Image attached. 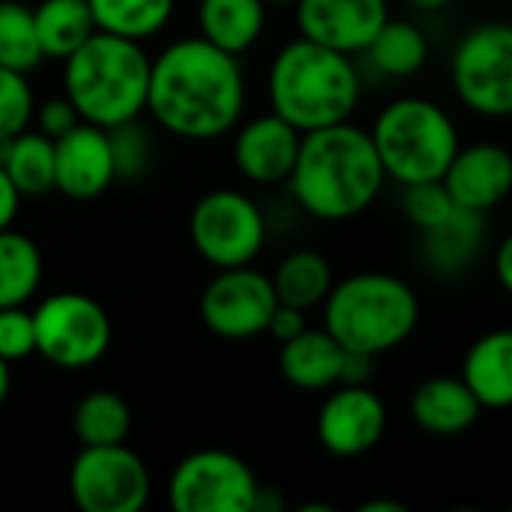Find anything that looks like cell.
<instances>
[{"label":"cell","mask_w":512,"mask_h":512,"mask_svg":"<svg viewBox=\"0 0 512 512\" xmlns=\"http://www.w3.org/2000/svg\"><path fill=\"white\" fill-rule=\"evenodd\" d=\"M246 75L240 57L186 36L150 60L147 114L177 138L213 141L240 126Z\"/></svg>","instance_id":"cell-1"},{"label":"cell","mask_w":512,"mask_h":512,"mask_svg":"<svg viewBox=\"0 0 512 512\" xmlns=\"http://www.w3.org/2000/svg\"><path fill=\"white\" fill-rule=\"evenodd\" d=\"M387 183L369 129L351 120L303 132L297 165L288 177L294 201L321 222L366 213Z\"/></svg>","instance_id":"cell-2"},{"label":"cell","mask_w":512,"mask_h":512,"mask_svg":"<svg viewBox=\"0 0 512 512\" xmlns=\"http://www.w3.org/2000/svg\"><path fill=\"white\" fill-rule=\"evenodd\" d=\"M270 111L300 132L351 120L363 96V78L351 54L306 36L279 48L267 72Z\"/></svg>","instance_id":"cell-3"},{"label":"cell","mask_w":512,"mask_h":512,"mask_svg":"<svg viewBox=\"0 0 512 512\" xmlns=\"http://www.w3.org/2000/svg\"><path fill=\"white\" fill-rule=\"evenodd\" d=\"M150 60L141 42L96 30L63 60V93L84 123L114 129L147 111Z\"/></svg>","instance_id":"cell-4"},{"label":"cell","mask_w":512,"mask_h":512,"mask_svg":"<svg viewBox=\"0 0 512 512\" xmlns=\"http://www.w3.org/2000/svg\"><path fill=\"white\" fill-rule=\"evenodd\" d=\"M417 327L420 297L396 273H354L336 282L324 300V330L345 351L381 357L402 348Z\"/></svg>","instance_id":"cell-5"},{"label":"cell","mask_w":512,"mask_h":512,"mask_svg":"<svg viewBox=\"0 0 512 512\" xmlns=\"http://www.w3.org/2000/svg\"><path fill=\"white\" fill-rule=\"evenodd\" d=\"M387 180L399 186L441 180L462 147L450 111L423 96L387 102L369 129Z\"/></svg>","instance_id":"cell-6"},{"label":"cell","mask_w":512,"mask_h":512,"mask_svg":"<svg viewBox=\"0 0 512 512\" xmlns=\"http://www.w3.org/2000/svg\"><path fill=\"white\" fill-rule=\"evenodd\" d=\"M456 99L492 120L512 117V24L483 21L462 33L450 54Z\"/></svg>","instance_id":"cell-7"},{"label":"cell","mask_w":512,"mask_h":512,"mask_svg":"<svg viewBox=\"0 0 512 512\" xmlns=\"http://www.w3.org/2000/svg\"><path fill=\"white\" fill-rule=\"evenodd\" d=\"M36 354L57 369H90L111 348L108 312L81 291H60L33 309Z\"/></svg>","instance_id":"cell-8"},{"label":"cell","mask_w":512,"mask_h":512,"mask_svg":"<svg viewBox=\"0 0 512 512\" xmlns=\"http://www.w3.org/2000/svg\"><path fill=\"white\" fill-rule=\"evenodd\" d=\"M189 237L195 252L216 270L246 267L267 243V219L246 192L210 189L189 213Z\"/></svg>","instance_id":"cell-9"},{"label":"cell","mask_w":512,"mask_h":512,"mask_svg":"<svg viewBox=\"0 0 512 512\" xmlns=\"http://www.w3.org/2000/svg\"><path fill=\"white\" fill-rule=\"evenodd\" d=\"M150 471L126 444L81 447L69 468V495L84 512H138L150 501Z\"/></svg>","instance_id":"cell-10"},{"label":"cell","mask_w":512,"mask_h":512,"mask_svg":"<svg viewBox=\"0 0 512 512\" xmlns=\"http://www.w3.org/2000/svg\"><path fill=\"white\" fill-rule=\"evenodd\" d=\"M261 483L228 450H195L174 468L168 501L177 512H252Z\"/></svg>","instance_id":"cell-11"},{"label":"cell","mask_w":512,"mask_h":512,"mask_svg":"<svg viewBox=\"0 0 512 512\" xmlns=\"http://www.w3.org/2000/svg\"><path fill=\"white\" fill-rule=\"evenodd\" d=\"M279 306L273 279L252 264L219 270L201 294V321L222 339H255L267 333L270 315Z\"/></svg>","instance_id":"cell-12"},{"label":"cell","mask_w":512,"mask_h":512,"mask_svg":"<svg viewBox=\"0 0 512 512\" xmlns=\"http://www.w3.org/2000/svg\"><path fill=\"white\" fill-rule=\"evenodd\" d=\"M315 432L330 456H366L387 432V405L369 384H336L318 411Z\"/></svg>","instance_id":"cell-13"},{"label":"cell","mask_w":512,"mask_h":512,"mask_svg":"<svg viewBox=\"0 0 512 512\" xmlns=\"http://www.w3.org/2000/svg\"><path fill=\"white\" fill-rule=\"evenodd\" d=\"M300 36L336 48L342 54H363L390 18L387 0H297Z\"/></svg>","instance_id":"cell-14"},{"label":"cell","mask_w":512,"mask_h":512,"mask_svg":"<svg viewBox=\"0 0 512 512\" xmlns=\"http://www.w3.org/2000/svg\"><path fill=\"white\" fill-rule=\"evenodd\" d=\"M441 180L456 207L489 213L512 195V153L498 141L462 144Z\"/></svg>","instance_id":"cell-15"},{"label":"cell","mask_w":512,"mask_h":512,"mask_svg":"<svg viewBox=\"0 0 512 512\" xmlns=\"http://www.w3.org/2000/svg\"><path fill=\"white\" fill-rule=\"evenodd\" d=\"M117 180L108 129L78 123L54 141V189L72 201H93Z\"/></svg>","instance_id":"cell-16"},{"label":"cell","mask_w":512,"mask_h":512,"mask_svg":"<svg viewBox=\"0 0 512 512\" xmlns=\"http://www.w3.org/2000/svg\"><path fill=\"white\" fill-rule=\"evenodd\" d=\"M303 132L291 126L276 111L246 120L234 135V165L237 171L258 186H279L288 183L297 153H300Z\"/></svg>","instance_id":"cell-17"},{"label":"cell","mask_w":512,"mask_h":512,"mask_svg":"<svg viewBox=\"0 0 512 512\" xmlns=\"http://www.w3.org/2000/svg\"><path fill=\"white\" fill-rule=\"evenodd\" d=\"M408 414L417 429L438 438H453L477 426L483 405L462 375H432L414 387Z\"/></svg>","instance_id":"cell-18"},{"label":"cell","mask_w":512,"mask_h":512,"mask_svg":"<svg viewBox=\"0 0 512 512\" xmlns=\"http://www.w3.org/2000/svg\"><path fill=\"white\" fill-rule=\"evenodd\" d=\"M345 357L348 351L324 327L321 330L306 327L300 336L282 342L279 369L291 387L318 393V390H333L336 384H342Z\"/></svg>","instance_id":"cell-19"},{"label":"cell","mask_w":512,"mask_h":512,"mask_svg":"<svg viewBox=\"0 0 512 512\" xmlns=\"http://www.w3.org/2000/svg\"><path fill=\"white\" fill-rule=\"evenodd\" d=\"M462 381L480 399L483 411L512 408V330L483 333L462 360Z\"/></svg>","instance_id":"cell-20"},{"label":"cell","mask_w":512,"mask_h":512,"mask_svg":"<svg viewBox=\"0 0 512 512\" xmlns=\"http://www.w3.org/2000/svg\"><path fill=\"white\" fill-rule=\"evenodd\" d=\"M486 240V213L456 207L450 219L423 231V258L438 276H462Z\"/></svg>","instance_id":"cell-21"},{"label":"cell","mask_w":512,"mask_h":512,"mask_svg":"<svg viewBox=\"0 0 512 512\" xmlns=\"http://www.w3.org/2000/svg\"><path fill=\"white\" fill-rule=\"evenodd\" d=\"M267 27V0H198V36L240 57Z\"/></svg>","instance_id":"cell-22"},{"label":"cell","mask_w":512,"mask_h":512,"mask_svg":"<svg viewBox=\"0 0 512 512\" xmlns=\"http://www.w3.org/2000/svg\"><path fill=\"white\" fill-rule=\"evenodd\" d=\"M432 45L420 24L408 18H387L363 57L384 78H414L429 63Z\"/></svg>","instance_id":"cell-23"},{"label":"cell","mask_w":512,"mask_h":512,"mask_svg":"<svg viewBox=\"0 0 512 512\" xmlns=\"http://www.w3.org/2000/svg\"><path fill=\"white\" fill-rule=\"evenodd\" d=\"M270 279H273L276 300L285 303V306L303 309V312L324 306L327 294L336 285L330 261L321 252H315V249H294V252H288L279 261V267H276V273Z\"/></svg>","instance_id":"cell-24"},{"label":"cell","mask_w":512,"mask_h":512,"mask_svg":"<svg viewBox=\"0 0 512 512\" xmlns=\"http://www.w3.org/2000/svg\"><path fill=\"white\" fill-rule=\"evenodd\" d=\"M33 21L45 57L54 60H66L96 33V18L87 0H39L33 6Z\"/></svg>","instance_id":"cell-25"},{"label":"cell","mask_w":512,"mask_h":512,"mask_svg":"<svg viewBox=\"0 0 512 512\" xmlns=\"http://www.w3.org/2000/svg\"><path fill=\"white\" fill-rule=\"evenodd\" d=\"M42 252L27 234L0 231V306H27L42 285Z\"/></svg>","instance_id":"cell-26"},{"label":"cell","mask_w":512,"mask_h":512,"mask_svg":"<svg viewBox=\"0 0 512 512\" xmlns=\"http://www.w3.org/2000/svg\"><path fill=\"white\" fill-rule=\"evenodd\" d=\"M132 429V411L126 399L111 390L87 393L72 411V432L81 447L123 444Z\"/></svg>","instance_id":"cell-27"},{"label":"cell","mask_w":512,"mask_h":512,"mask_svg":"<svg viewBox=\"0 0 512 512\" xmlns=\"http://www.w3.org/2000/svg\"><path fill=\"white\" fill-rule=\"evenodd\" d=\"M96 30L144 42L168 27L177 0H87Z\"/></svg>","instance_id":"cell-28"},{"label":"cell","mask_w":512,"mask_h":512,"mask_svg":"<svg viewBox=\"0 0 512 512\" xmlns=\"http://www.w3.org/2000/svg\"><path fill=\"white\" fill-rule=\"evenodd\" d=\"M21 198H39L54 189V141L36 132H18L3 162Z\"/></svg>","instance_id":"cell-29"},{"label":"cell","mask_w":512,"mask_h":512,"mask_svg":"<svg viewBox=\"0 0 512 512\" xmlns=\"http://www.w3.org/2000/svg\"><path fill=\"white\" fill-rule=\"evenodd\" d=\"M45 60L33 6L21 0H0V66L15 72H33Z\"/></svg>","instance_id":"cell-30"},{"label":"cell","mask_w":512,"mask_h":512,"mask_svg":"<svg viewBox=\"0 0 512 512\" xmlns=\"http://www.w3.org/2000/svg\"><path fill=\"white\" fill-rule=\"evenodd\" d=\"M108 141H111V156H114L117 180H138V177H144L150 171L153 138H150L147 126L138 117L108 129Z\"/></svg>","instance_id":"cell-31"},{"label":"cell","mask_w":512,"mask_h":512,"mask_svg":"<svg viewBox=\"0 0 512 512\" xmlns=\"http://www.w3.org/2000/svg\"><path fill=\"white\" fill-rule=\"evenodd\" d=\"M402 210H405L408 222L423 234V231L441 225L444 219H450L456 210V201L450 198L444 180H429V183L402 186Z\"/></svg>","instance_id":"cell-32"},{"label":"cell","mask_w":512,"mask_h":512,"mask_svg":"<svg viewBox=\"0 0 512 512\" xmlns=\"http://www.w3.org/2000/svg\"><path fill=\"white\" fill-rule=\"evenodd\" d=\"M36 96L24 72L0 66V135H18L30 126Z\"/></svg>","instance_id":"cell-33"},{"label":"cell","mask_w":512,"mask_h":512,"mask_svg":"<svg viewBox=\"0 0 512 512\" xmlns=\"http://www.w3.org/2000/svg\"><path fill=\"white\" fill-rule=\"evenodd\" d=\"M36 354V324L33 312L24 306H0V357L18 363Z\"/></svg>","instance_id":"cell-34"},{"label":"cell","mask_w":512,"mask_h":512,"mask_svg":"<svg viewBox=\"0 0 512 512\" xmlns=\"http://www.w3.org/2000/svg\"><path fill=\"white\" fill-rule=\"evenodd\" d=\"M33 120H36V129L42 135L57 141V138H63L66 132H72L81 123V114L72 105V99L63 93V96H51V99L39 102L36 111H33Z\"/></svg>","instance_id":"cell-35"},{"label":"cell","mask_w":512,"mask_h":512,"mask_svg":"<svg viewBox=\"0 0 512 512\" xmlns=\"http://www.w3.org/2000/svg\"><path fill=\"white\" fill-rule=\"evenodd\" d=\"M306 327H309V324H306V312H303V309H294V306L279 303V306L273 309V315H270L267 333H270L273 339H279V342H288V339L300 336Z\"/></svg>","instance_id":"cell-36"},{"label":"cell","mask_w":512,"mask_h":512,"mask_svg":"<svg viewBox=\"0 0 512 512\" xmlns=\"http://www.w3.org/2000/svg\"><path fill=\"white\" fill-rule=\"evenodd\" d=\"M21 210V192L15 189L12 177L6 174V168L0 165V231L12 228Z\"/></svg>","instance_id":"cell-37"},{"label":"cell","mask_w":512,"mask_h":512,"mask_svg":"<svg viewBox=\"0 0 512 512\" xmlns=\"http://www.w3.org/2000/svg\"><path fill=\"white\" fill-rule=\"evenodd\" d=\"M375 360H378V357L348 351L345 369H342V384H369L372 375H375Z\"/></svg>","instance_id":"cell-38"},{"label":"cell","mask_w":512,"mask_h":512,"mask_svg":"<svg viewBox=\"0 0 512 512\" xmlns=\"http://www.w3.org/2000/svg\"><path fill=\"white\" fill-rule=\"evenodd\" d=\"M495 276L501 288L512 297V234H507L495 249Z\"/></svg>","instance_id":"cell-39"},{"label":"cell","mask_w":512,"mask_h":512,"mask_svg":"<svg viewBox=\"0 0 512 512\" xmlns=\"http://www.w3.org/2000/svg\"><path fill=\"white\" fill-rule=\"evenodd\" d=\"M285 510V501H282V495L276 492V489H258V495H255V507L252 512H279Z\"/></svg>","instance_id":"cell-40"},{"label":"cell","mask_w":512,"mask_h":512,"mask_svg":"<svg viewBox=\"0 0 512 512\" xmlns=\"http://www.w3.org/2000/svg\"><path fill=\"white\" fill-rule=\"evenodd\" d=\"M360 512H405V504H399V501H366V504H360Z\"/></svg>","instance_id":"cell-41"},{"label":"cell","mask_w":512,"mask_h":512,"mask_svg":"<svg viewBox=\"0 0 512 512\" xmlns=\"http://www.w3.org/2000/svg\"><path fill=\"white\" fill-rule=\"evenodd\" d=\"M405 3L420 9V12H438V9H447L453 0H405Z\"/></svg>","instance_id":"cell-42"},{"label":"cell","mask_w":512,"mask_h":512,"mask_svg":"<svg viewBox=\"0 0 512 512\" xmlns=\"http://www.w3.org/2000/svg\"><path fill=\"white\" fill-rule=\"evenodd\" d=\"M9 387H12V375H9V363L0 357V405L6 402L9 396Z\"/></svg>","instance_id":"cell-43"},{"label":"cell","mask_w":512,"mask_h":512,"mask_svg":"<svg viewBox=\"0 0 512 512\" xmlns=\"http://www.w3.org/2000/svg\"><path fill=\"white\" fill-rule=\"evenodd\" d=\"M270 3H273V6H294L297 0H267V6H270Z\"/></svg>","instance_id":"cell-44"}]
</instances>
